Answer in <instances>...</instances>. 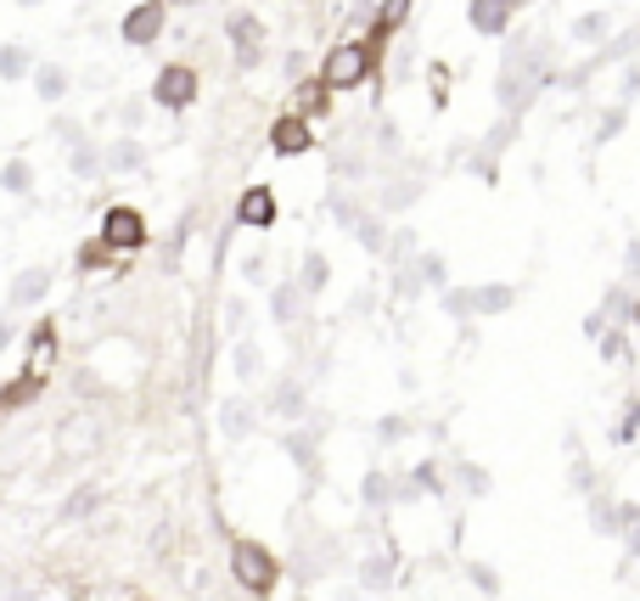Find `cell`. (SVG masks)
Wrapping results in <instances>:
<instances>
[{"instance_id":"6da1fadb","label":"cell","mask_w":640,"mask_h":601,"mask_svg":"<svg viewBox=\"0 0 640 601\" xmlns=\"http://www.w3.org/2000/svg\"><path fill=\"white\" fill-rule=\"evenodd\" d=\"M231 579H236L247 595L264 601L270 590L282 584V562H276V551L258 546V540H236V546H231Z\"/></svg>"},{"instance_id":"7a4b0ae2","label":"cell","mask_w":640,"mask_h":601,"mask_svg":"<svg viewBox=\"0 0 640 601\" xmlns=\"http://www.w3.org/2000/svg\"><path fill=\"white\" fill-rule=\"evenodd\" d=\"M377 73V57L372 51H365V40H343V45H332L326 51V62H321V84H326V91L337 96V91H354V84H365V79H372Z\"/></svg>"},{"instance_id":"3957f363","label":"cell","mask_w":640,"mask_h":601,"mask_svg":"<svg viewBox=\"0 0 640 601\" xmlns=\"http://www.w3.org/2000/svg\"><path fill=\"white\" fill-rule=\"evenodd\" d=\"M197 96H203V73H197L192 62H163V68H158L152 102H158L163 113H186Z\"/></svg>"},{"instance_id":"277c9868","label":"cell","mask_w":640,"mask_h":601,"mask_svg":"<svg viewBox=\"0 0 640 601\" xmlns=\"http://www.w3.org/2000/svg\"><path fill=\"white\" fill-rule=\"evenodd\" d=\"M146 214L141 208H130V203H119V208H108L102 214V247L108 253H135V247H146Z\"/></svg>"},{"instance_id":"5b68a950","label":"cell","mask_w":640,"mask_h":601,"mask_svg":"<svg viewBox=\"0 0 640 601\" xmlns=\"http://www.w3.org/2000/svg\"><path fill=\"white\" fill-rule=\"evenodd\" d=\"M169 29V7L163 0H141V7H130L124 12V23H119V34H124V45H158V34Z\"/></svg>"},{"instance_id":"8992f818","label":"cell","mask_w":640,"mask_h":601,"mask_svg":"<svg viewBox=\"0 0 640 601\" xmlns=\"http://www.w3.org/2000/svg\"><path fill=\"white\" fill-rule=\"evenodd\" d=\"M242 231H270V225H276L282 220V203H276V192H270V186H247L242 197H236V214H231Z\"/></svg>"},{"instance_id":"52a82bcc","label":"cell","mask_w":640,"mask_h":601,"mask_svg":"<svg viewBox=\"0 0 640 601\" xmlns=\"http://www.w3.org/2000/svg\"><path fill=\"white\" fill-rule=\"evenodd\" d=\"M225 34H231V57H236V68H258L264 62V51H258V40H264V23L253 18V12H231V23H225Z\"/></svg>"},{"instance_id":"ba28073f","label":"cell","mask_w":640,"mask_h":601,"mask_svg":"<svg viewBox=\"0 0 640 601\" xmlns=\"http://www.w3.org/2000/svg\"><path fill=\"white\" fill-rule=\"evenodd\" d=\"M270 152H276V157H304V152H315V130L304 119L282 113L276 124H270Z\"/></svg>"},{"instance_id":"9c48e42d","label":"cell","mask_w":640,"mask_h":601,"mask_svg":"<svg viewBox=\"0 0 640 601\" xmlns=\"http://www.w3.org/2000/svg\"><path fill=\"white\" fill-rule=\"evenodd\" d=\"M467 23H473V34L500 40L511 29V7H506V0H467Z\"/></svg>"},{"instance_id":"30bf717a","label":"cell","mask_w":640,"mask_h":601,"mask_svg":"<svg viewBox=\"0 0 640 601\" xmlns=\"http://www.w3.org/2000/svg\"><path fill=\"white\" fill-rule=\"evenodd\" d=\"M253 427H258V405H253V399H225V405H220V434H225L231 445H242Z\"/></svg>"},{"instance_id":"8fae6325","label":"cell","mask_w":640,"mask_h":601,"mask_svg":"<svg viewBox=\"0 0 640 601\" xmlns=\"http://www.w3.org/2000/svg\"><path fill=\"white\" fill-rule=\"evenodd\" d=\"M304 304H309V298H304V287H298V282L287 276V282H282L276 293H270V320H276V326H287V332H293V326L304 320Z\"/></svg>"},{"instance_id":"7c38bea8","label":"cell","mask_w":640,"mask_h":601,"mask_svg":"<svg viewBox=\"0 0 640 601\" xmlns=\"http://www.w3.org/2000/svg\"><path fill=\"white\" fill-rule=\"evenodd\" d=\"M517 304L511 282H489V287H467V315H506Z\"/></svg>"},{"instance_id":"4fadbf2b","label":"cell","mask_w":640,"mask_h":601,"mask_svg":"<svg viewBox=\"0 0 640 601\" xmlns=\"http://www.w3.org/2000/svg\"><path fill=\"white\" fill-rule=\"evenodd\" d=\"M270 410H276L282 421H293V427H298V421L309 416V394H304V383H293V377H282L276 388H270Z\"/></svg>"},{"instance_id":"5bb4252c","label":"cell","mask_w":640,"mask_h":601,"mask_svg":"<svg viewBox=\"0 0 640 601\" xmlns=\"http://www.w3.org/2000/svg\"><path fill=\"white\" fill-rule=\"evenodd\" d=\"M293 96H298L293 119H304V124H309V119H326V113H332V91H326L321 79H298V91H293Z\"/></svg>"},{"instance_id":"9a60e30c","label":"cell","mask_w":640,"mask_h":601,"mask_svg":"<svg viewBox=\"0 0 640 601\" xmlns=\"http://www.w3.org/2000/svg\"><path fill=\"white\" fill-rule=\"evenodd\" d=\"M315 450H321V427H293L282 439V456H293V467H304L315 478Z\"/></svg>"},{"instance_id":"2e32d148","label":"cell","mask_w":640,"mask_h":601,"mask_svg":"<svg viewBox=\"0 0 640 601\" xmlns=\"http://www.w3.org/2000/svg\"><path fill=\"white\" fill-rule=\"evenodd\" d=\"M298 287H304V298H315V293H326L332 287V265H326V253L321 247H309L304 253V265H298V276H293Z\"/></svg>"},{"instance_id":"e0dca14e","label":"cell","mask_w":640,"mask_h":601,"mask_svg":"<svg viewBox=\"0 0 640 601\" xmlns=\"http://www.w3.org/2000/svg\"><path fill=\"white\" fill-rule=\"evenodd\" d=\"M343 231H354V242H359L365 253H383V247H388V231H383V220H377L372 208H354V220H348Z\"/></svg>"},{"instance_id":"ac0fdd59","label":"cell","mask_w":640,"mask_h":601,"mask_svg":"<svg viewBox=\"0 0 640 601\" xmlns=\"http://www.w3.org/2000/svg\"><path fill=\"white\" fill-rule=\"evenodd\" d=\"M359 590H365V595H388V590H394V557H377V551L365 557V562H359Z\"/></svg>"},{"instance_id":"d6986e66","label":"cell","mask_w":640,"mask_h":601,"mask_svg":"<svg viewBox=\"0 0 640 601\" xmlns=\"http://www.w3.org/2000/svg\"><path fill=\"white\" fill-rule=\"evenodd\" d=\"M568 34L579 40V45H601V40H612V12L601 7V12H579L573 23H568Z\"/></svg>"},{"instance_id":"ffe728a7","label":"cell","mask_w":640,"mask_h":601,"mask_svg":"<svg viewBox=\"0 0 640 601\" xmlns=\"http://www.w3.org/2000/svg\"><path fill=\"white\" fill-rule=\"evenodd\" d=\"M141 163H146V146L135 135H124V141H113L102 152V169H113V175H130V169H141Z\"/></svg>"},{"instance_id":"44dd1931","label":"cell","mask_w":640,"mask_h":601,"mask_svg":"<svg viewBox=\"0 0 640 601\" xmlns=\"http://www.w3.org/2000/svg\"><path fill=\"white\" fill-rule=\"evenodd\" d=\"M45 293H51V271L34 265V271H23V276L12 282V309H29V304H40Z\"/></svg>"},{"instance_id":"7402d4cb","label":"cell","mask_w":640,"mask_h":601,"mask_svg":"<svg viewBox=\"0 0 640 601\" xmlns=\"http://www.w3.org/2000/svg\"><path fill=\"white\" fill-rule=\"evenodd\" d=\"M102 511V489L96 483H79L68 500H62V523H79V518H96Z\"/></svg>"},{"instance_id":"603a6c76","label":"cell","mask_w":640,"mask_h":601,"mask_svg":"<svg viewBox=\"0 0 640 601\" xmlns=\"http://www.w3.org/2000/svg\"><path fill=\"white\" fill-rule=\"evenodd\" d=\"M590 529L596 534H623V511H618V500L612 495H590Z\"/></svg>"},{"instance_id":"cb8c5ba5","label":"cell","mask_w":640,"mask_h":601,"mask_svg":"<svg viewBox=\"0 0 640 601\" xmlns=\"http://www.w3.org/2000/svg\"><path fill=\"white\" fill-rule=\"evenodd\" d=\"M34 91H40L45 102H62V96H68V68L40 62V68H34Z\"/></svg>"},{"instance_id":"d4e9b609","label":"cell","mask_w":640,"mask_h":601,"mask_svg":"<svg viewBox=\"0 0 640 601\" xmlns=\"http://www.w3.org/2000/svg\"><path fill=\"white\" fill-rule=\"evenodd\" d=\"M359 500L372 506V511L394 506V478H388V472H365V483H359Z\"/></svg>"},{"instance_id":"484cf974","label":"cell","mask_w":640,"mask_h":601,"mask_svg":"<svg viewBox=\"0 0 640 601\" xmlns=\"http://www.w3.org/2000/svg\"><path fill=\"white\" fill-rule=\"evenodd\" d=\"M0 192H12V197H29L34 192V169L23 157H12L7 169H0Z\"/></svg>"},{"instance_id":"4316f807","label":"cell","mask_w":640,"mask_h":601,"mask_svg":"<svg viewBox=\"0 0 640 601\" xmlns=\"http://www.w3.org/2000/svg\"><path fill=\"white\" fill-rule=\"evenodd\" d=\"M231 371H236L242 383H253V377L264 371V355H258V343H231Z\"/></svg>"},{"instance_id":"83f0119b","label":"cell","mask_w":640,"mask_h":601,"mask_svg":"<svg viewBox=\"0 0 640 601\" xmlns=\"http://www.w3.org/2000/svg\"><path fill=\"white\" fill-rule=\"evenodd\" d=\"M455 483H461V489H467L473 500H484V495L495 489V478H489V472H484L478 461H455Z\"/></svg>"},{"instance_id":"f1b7e54d","label":"cell","mask_w":640,"mask_h":601,"mask_svg":"<svg viewBox=\"0 0 640 601\" xmlns=\"http://www.w3.org/2000/svg\"><path fill=\"white\" fill-rule=\"evenodd\" d=\"M23 73H34V57L23 45H0V79H23Z\"/></svg>"},{"instance_id":"f546056e","label":"cell","mask_w":640,"mask_h":601,"mask_svg":"<svg viewBox=\"0 0 640 601\" xmlns=\"http://www.w3.org/2000/svg\"><path fill=\"white\" fill-rule=\"evenodd\" d=\"M68 163H73V175H79V181L102 175V152L90 146V141H73V157H68Z\"/></svg>"},{"instance_id":"4dcf8cb0","label":"cell","mask_w":640,"mask_h":601,"mask_svg":"<svg viewBox=\"0 0 640 601\" xmlns=\"http://www.w3.org/2000/svg\"><path fill=\"white\" fill-rule=\"evenodd\" d=\"M34 394H40V371H34V377H18L7 394H0V410H18V405H29Z\"/></svg>"},{"instance_id":"1f68e13d","label":"cell","mask_w":640,"mask_h":601,"mask_svg":"<svg viewBox=\"0 0 640 601\" xmlns=\"http://www.w3.org/2000/svg\"><path fill=\"white\" fill-rule=\"evenodd\" d=\"M596 343H601V360H618V366H629V343H623V326H607Z\"/></svg>"},{"instance_id":"d6a6232c","label":"cell","mask_w":640,"mask_h":601,"mask_svg":"<svg viewBox=\"0 0 640 601\" xmlns=\"http://www.w3.org/2000/svg\"><path fill=\"white\" fill-rule=\"evenodd\" d=\"M467 584H478V595H500V573L489 568V562H467Z\"/></svg>"},{"instance_id":"836d02e7","label":"cell","mask_w":640,"mask_h":601,"mask_svg":"<svg viewBox=\"0 0 640 601\" xmlns=\"http://www.w3.org/2000/svg\"><path fill=\"white\" fill-rule=\"evenodd\" d=\"M623 124H629V108H612V113H601V124H596V146L618 141V135H623Z\"/></svg>"},{"instance_id":"e575fe53","label":"cell","mask_w":640,"mask_h":601,"mask_svg":"<svg viewBox=\"0 0 640 601\" xmlns=\"http://www.w3.org/2000/svg\"><path fill=\"white\" fill-rule=\"evenodd\" d=\"M421 197V186H410V181H399V186H388L383 197H377V208H410Z\"/></svg>"},{"instance_id":"d590c367","label":"cell","mask_w":640,"mask_h":601,"mask_svg":"<svg viewBox=\"0 0 640 601\" xmlns=\"http://www.w3.org/2000/svg\"><path fill=\"white\" fill-rule=\"evenodd\" d=\"M634 434H640V394H634V399H629V405H623V421H618V427H612V439H618V445H629V439H634Z\"/></svg>"},{"instance_id":"8d00e7d4","label":"cell","mask_w":640,"mask_h":601,"mask_svg":"<svg viewBox=\"0 0 640 601\" xmlns=\"http://www.w3.org/2000/svg\"><path fill=\"white\" fill-rule=\"evenodd\" d=\"M377 439H383V445L410 439V421H405V416H383V421H377Z\"/></svg>"},{"instance_id":"74e56055","label":"cell","mask_w":640,"mask_h":601,"mask_svg":"<svg viewBox=\"0 0 640 601\" xmlns=\"http://www.w3.org/2000/svg\"><path fill=\"white\" fill-rule=\"evenodd\" d=\"M405 18H410V0H383V12H377V23H383L388 34H394V29H399Z\"/></svg>"},{"instance_id":"f35d334b","label":"cell","mask_w":640,"mask_h":601,"mask_svg":"<svg viewBox=\"0 0 640 601\" xmlns=\"http://www.w3.org/2000/svg\"><path fill=\"white\" fill-rule=\"evenodd\" d=\"M629 282H640V236H629V247H623V287Z\"/></svg>"},{"instance_id":"ab89813d","label":"cell","mask_w":640,"mask_h":601,"mask_svg":"<svg viewBox=\"0 0 640 601\" xmlns=\"http://www.w3.org/2000/svg\"><path fill=\"white\" fill-rule=\"evenodd\" d=\"M79 265H84V271H102V265H108V247H102V242H84V247H79Z\"/></svg>"},{"instance_id":"60d3db41","label":"cell","mask_w":640,"mask_h":601,"mask_svg":"<svg viewBox=\"0 0 640 601\" xmlns=\"http://www.w3.org/2000/svg\"><path fill=\"white\" fill-rule=\"evenodd\" d=\"M573 489H579V495H590V489H596V467H590L585 456H573Z\"/></svg>"},{"instance_id":"b9f144b4","label":"cell","mask_w":640,"mask_h":601,"mask_svg":"<svg viewBox=\"0 0 640 601\" xmlns=\"http://www.w3.org/2000/svg\"><path fill=\"white\" fill-rule=\"evenodd\" d=\"M629 96H640V62L623 68V91H618V108H629Z\"/></svg>"},{"instance_id":"7bdbcfd3","label":"cell","mask_w":640,"mask_h":601,"mask_svg":"<svg viewBox=\"0 0 640 601\" xmlns=\"http://www.w3.org/2000/svg\"><path fill=\"white\" fill-rule=\"evenodd\" d=\"M0 601H34V590L18 584V579H0Z\"/></svg>"},{"instance_id":"ee69618b","label":"cell","mask_w":640,"mask_h":601,"mask_svg":"<svg viewBox=\"0 0 640 601\" xmlns=\"http://www.w3.org/2000/svg\"><path fill=\"white\" fill-rule=\"evenodd\" d=\"M242 320H247V304H242V298H231V304H225V326H231V332H242Z\"/></svg>"},{"instance_id":"f6af8a7d","label":"cell","mask_w":640,"mask_h":601,"mask_svg":"<svg viewBox=\"0 0 640 601\" xmlns=\"http://www.w3.org/2000/svg\"><path fill=\"white\" fill-rule=\"evenodd\" d=\"M623 551H629V562H640V523L623 529Z\"/></svg>"},{"instance_id":"bcb514c9","label":"cell","mask_w":640,"mask_h":601,"mask_svg":"<svg viewBox=\"0 0 640 601\" xmlns=\"http://www.w3.org/2000/svg\"><path fill=\"white\" fill-rule=\"evenodd\" d=\"M377 146H383V152H399V130L383 124V130H377Z\"/></svg>"},{"instance_id":"7dc6e473","label":"cell","mask_w":640,"mask_h":601,"mask_svg":"<svg viewBox=\"0 0 640 601\" xmlns=\"http://www.w3.org/2000/svg\"><path fill=\"white\" fill-rule=\"evenodd\" d=\"M12 337H18V326H12V320H0V349H7Z\"/></svg>"},{"instance_id":"c3c4849f","label":"cell","mask_w":640,"mask_h":601,"mask_svg":"<svg viewBox=\"0 0 640 601\" xmlns=\"http://www.w3.org/2000/svg\"><path fill=\"white\" fill-rule=\"evenodd\" d=\"M163 7H203V0H163Z\"/></svg>"},{"instance_id":"681fc988","label":"cell","mask_w":640,"mask_h":601,"mask_svg":"<svg viewBox=\"0 0 640 601\" xmlns=\"http://www.w3.org/2000/svg\"><path fill=\"white\" fill-rule=\"evenodd\" d=\"M506 7H511V12H517V7H528V0H506Z\"/></svg>"},{"instance_id":"f907efd6","label":"cell","mask_w":640,"mask_h":601,"mask_svg":"<svg viewBox=\"0 0 640 601\" xmlns=\"http://www.w3.org/2000/svg\"><path fill=\"white\" fill-rule=\"evenodd\" d=\"M18 7H40V0H18Z\"/></svg>"}]
</instances>
